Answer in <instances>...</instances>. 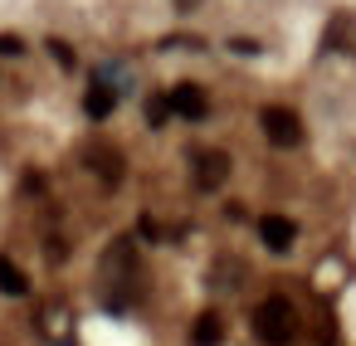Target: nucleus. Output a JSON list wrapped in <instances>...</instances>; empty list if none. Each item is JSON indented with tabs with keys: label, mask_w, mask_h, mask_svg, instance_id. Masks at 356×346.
<instances>
[{
	"label": "nucleus",
	"mask_w": 356,
	"mask_h": 346,
	"mask_svg": "<svg viewBox=\"0 0 356 346\" xmlns=\"http://www.w3.org/2000/svg\"><path fill=\"white\" fill-rule=\"evenodd\" d=\"M293 331H298V312H293L288 297H264V302L254 307V336H259L264 346H288Z\"/></svg>",
	"instance_id": "f257e3e1"
},
{
	"label": "nucleus",
	"mask_w": 356,
	"mask_h": 346,
	"mask_svg": "<svg viewBox=\"0 0 356 346\" xmlns=\"http://www.w3.org/2000/svg\"><path fill=\"white\" fill-rule=\"evenodd\" d=\"M259 127H264V137H268L273 147H283V151L302 142V122H298L293 108H264V113H259Z\"/></svg>",
	"instance_id": "f03ea898"
},
{
	"label": "nucleus",
	"mask_w": 356,
	"mask_h": 346,
	"mask_svg": "<svg viewBox=\"0 0 356 346\" xmlns=\"http://www.w3.org/2000/svg\"><path fill=\"white\" fill-rule=\"evenodd\" d=\"M166 103H171V113L186 117V122H205V117H210V98H205L200 83H176V88L166 93Z\"/></svg>",
	"instance_id": "7ed1b4c3"
},
{
	"label": "nucleus",
	"mask_w": 356,
	"mask_h": 346,
	"mask_svg": "<svg viewBox=\"0 0 356 346\" xmlns=\"http://www.w3.org/2000/svg\"><path fill=\"white\" fill-rule=\"evenodd\" d=\"M293 239H298V224H293L288 215H264V220H259V244H264L268 254H288Z\"/></svg>",
	"instance_id": "20e7f679"
},
{
	"label": "nucleus",
	"mask_w": 356,
	"mask_h": 346,
	"mask_svg": "<svg viewBox=\"0 0 356 346\" xmlns=\"http://www.w3.org/2000/svg\"><path fill=\"white\" fill-rule=\"evenodd\" d=\"M229 176V156L225 151H195V186L200 190H220Z\"/></svg>",
	"instance_id": "39448f33"
},
{
	"label": "nucleus",
	"mask_w": 356,
	"mask_h": 346,
	"mask_svg": "<svg viewBox=\"0 0 356 346\" xmlns=\"http://www.w3.org/2000/svg\"><path fill=\"white\" fill-rule=\"evenodd\" d=\"M113 108H118L113 83H108V79H93V88L83 93V113H88L93 122H103V117H113Z\"/></svg>",
	"instance_id": "423d86ee"
},
{
	"label": "nucleus",
	"mask_w": 356,
	"mask_h": 346,
	"mask_svg": "<svg viewBox=\"0 0 356 346\" xmlns=\"http://www.w3.org/2000/svg\"><path fill=\"white\" fill-rule=\"evenodd\" d=\"M220 341H225L220 312H200V317L191 322V346H220Z\"/></svg>",
	"instance_id": "0eeeda50"
},
{
	"label": "nucleus",
	"mask_w": 356,
	"mask_h": 346,
	"mask_svg": "<svg viewBox=\"0 0 356 346\" xmlns=\"http://www.w3.org/2000/svg\"><path fill=\"white\" fill-rule=\"evenodd\" d=\"M88 166H93L108 186H118V181H122V156H118L113 147H88Z\"/></svg>",
	"instance_id": "6e6552de"
},
{
	"label": "nucleus",
	"mask_w": 356,
	"mask_h": 346,
	"mask_svg": "<svg viewBox=\"0 0 356 346\" xmlns=\"http://www.w3.org/2000/svg\"><path fill=\"white\" fill-rule=\"evenodd\" d=\"M0 293H6V297H25L30 293V278L20 273L15 258H0Z\"/></svg>",
	"instance_id": "1a4fd4ad"
},
{
	"label": "nucleus",
	"mask_w": 356,
	"mask_h": 346,
	"mask_svg": "<svg viewBox=\"0 0 356 346\" xmlns=\"http://www.w3.org/2000/svg\"><path fill=\"white\" fill-rule=\"evenodd\" d=\"M166 117H171V103H166V93H156V98H147V122H152V127H161Z\"/></svg>",
	"instance_id": "9d476101"
},
{
	"label": "nucleus",
	"mask_w": 356,
	"mask_h": 346,
	"mask_svg": "<svg viewBox=\"0 0 356 346\" xmlns=\"http://www.w3.org/2000/svg\"><path fill=\"white\" fill-rule=\"evenodd\" d=\"M49 54H54V59H59L64 69H74V49H69V44H59V40H49Z\"/></svg>",
	"instance_id": "9b49d317"
},
{
	"label": "nucleus",
	"mask_w": 356,
	"mask_h": 346,
	"mask_svg": "<svg viewBox=\"0 0 356 346\" xmlns=\"http://www.w3.org/2000/svg\"><path fill=\"white\" fill-rule=\"evenodd\" d=\"M20 49H25V44H20L15 35H0V54H20Z\"/></svg>",
	"instance_id": "f8f14e48"
},
{
	"label": "nucleus",
	"mask_w": 356,
	"mask_h": 346,
	"mask_svg": "<svg viewBox=\"0 0 356 346\" xmlns=\"http://www.w3.org/2000/svg\"><path fill=\"white\" fill-rule=\"evenodd\" d=\"M229 49H234V54H259V44H254V40H234Z\"/></svg>",
	"instance_id": "ddd939ff"
},
{
	"label": "nucleus",
	"mask_w": 356,
	"mask_h": 346,
	"mask_svg": "<svg viewBox=\"0 0 356 346\" xmlns=\"http://www.w3.org/2000/svg\"><path fill=\"white\" fill-rule=\"evenodd\" d=\"M25 190L30 195H44V176H25Z\"/></svg>",
	"instance_id": "4468645a"
}]
</instances>
